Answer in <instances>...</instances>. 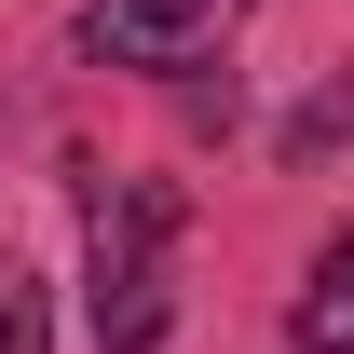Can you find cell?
Here are the masks:
<instances>
[{"label":"cell","instance_id":"cell-1","mask_svg":"<svg viewBox=\"0 0 354 354\" xmlns=\"http://www.w3.org/2000/svg\"><path fill=\"white\" fill-rule=\"evenodd\" d=\"M177 205L164 177H123L95 191V354H150L164 341V245H177Z\"/></svg>","mask_w":354,"mask_h":354},{"label":"cell","instance_id":"cell-2","mask_svg":"<svg viewBox=\"0 0 354 354\" xmlns=\"http://www.w3.org/2000/svg\"><path fill=\"white\" fill-rule=\"evenodd\" d=\"M232 14H245V0H95L82 41L109 55V68H191V55H218Z\"/></svg>","mask_w":354,"mask_h":354},{"label":"cell","instance_id":"cell-4","mask_svg":"<svg viewBox=\"0 0 354 354\" xmlns=\"http://www.w3.org/2000/svg\"><path fill=\"white\" fill-rule=\"evenodd\" d=\"M0 354H55V300H41V272L0 245Z\"/></svg>","mask_w":354,"mask_h":354},{"label":"cell","instance_id":"cell-3","mask_svg":"<svg viewBox=\"0 0 354 354\" xmlns=\"http://www.w3.org/2000/svg\"><path fill=\"white\" fill-rule=\"evenodd\" d=\"M286 341H300V354H354V245H327V259H313L300 313H286Z\"/></svg>","mask_w":354,"mask_h":354}]
</instances>
